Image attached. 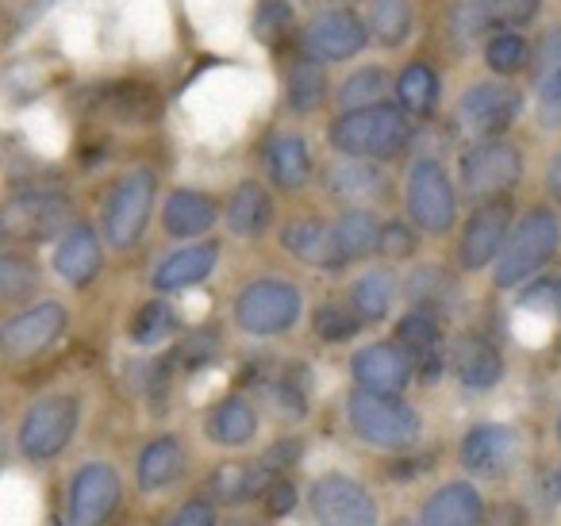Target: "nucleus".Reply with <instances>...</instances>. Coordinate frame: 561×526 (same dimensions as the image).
Returning a JSON list of instances; mask_svg holds the SVG:
<instances>
[{
	"instance_id": "nucleus-32",
	"label": "nucleus",
	"mask_w": 561,
	"mask_h": 526,
	"mask_svg": "<svg viewBox=\"0 0 561 526\" xmlns=\"http://www.w3.org/2000/svg\"><path fill=\"white\" fill-rule=\"evenodd\" d=\"M328 181H331V193L343 196V201H369V196L381 193V185H385L377 165L366 162V158H346V162H339Z\"/></svg>"
},
{
	"instance_id": "nucleus-42",
	"label": "nucleus",
	"mask_w": 561,
	"mask_h": 526,
	"mask_svg": "<svg viewBox=\"0 0 561 526\" xmlns=\"http://www.w3.org/2000/svg\"><path fill=\"white\" fill-rule=\"evenodd\" d=\"M519 308L523 311H546V316L561 319V281H553V277L530 281L519 296Z\"/></svg>"
},
{
	"instance_id": "nucleus-2",
	"label": "nucleus",
	"mask_w": 561,
	"mask_h": 526,
	"mask_svg": "<svg viewBox=\"0 0 561 526\" xmlns=\"http://www.w3.org/2000/svg\"><path fill=\"white\" fill-rule=\"evenodd\" d=\"M561 247V224L553 211L535 208L512 235H507L504 250L496 254V285L500 288H515L527 285Z\"/></svg>"
},
{
	"instance_id": "nucleus-31",
	"label": "nucleus",
	"mask_w": 561,
	"mask_h": 526,
	"mask_svg": "<svg viewBox=\"0 0 561 526\" xmlns=\"http://www.w3.org/2000/svg\"><path fill=\"white\" fill-rule=\"evenodd\" d=\"M335 242H339V250H343L346 262H354V258H366V254H374V250L381 247V224H377L369 211L354 208V211H346V216H339Z\"/></svg>"
},
{
	"instance_id": "nucleus-20",
	"label": "nucleus",
	"mask_w": 561,
	"mask_h": 526,
	"mask_svg": "<svg viewBox=\"0 0 561 526\" xmlns=\"http://www.w3.org/2000/svg\"><path fill=\"white\" fill-rule=\"evenodd\" d=\"M55 270L73 288H85L101 273V242L93 227H73L62 235V242L55 247Z\"/></svg>"
},
{
	"instance_id": "nucleus-21",
	"label": "nucleus",
	"mask_w": 561,
	"mask_h": 526,
	"mask_svg": "<svg viewBox=\"0 0 561 526\" xmlns=\"http://www.w3.org/2000/svg\"><path fill=\"white\" fill-rule=\"evenodd\" d=\"M219 262V250L211 242H201V247H185L178 254H170L162 265L154 270V288L162 293H181V288L201 285L204 277H211Z\"/></svg>"
},
{
	"instance_id": "nucleus-28",
	"label": "nucleus",
	"mask_w": 561,
	"mask_h": 526,
	"mask_svg": "<svg viewBox=\"0 0 561 526\" xmlns=\"http://www.w3.org/2000/svg\"><path fill=\"white\" fill-rule=\"evenodd\" d=\"M458 377L469 388H492L504 377V357L481 339H466L458 346Z\"/></svg>"
},
{
	"instance_id": "nucleus-52",
	"label": "nucleus",
	"mask_w": 561,
	"mask_h": 526,
	"mask_svg": "<svg viewBox=\"0 0 561 526\" xmlns=\"http://www.w3.org/2000/svg\"><path fill=\"white\" fill-rule=\"evenodd\" d=\"M546 185H550V193L561 201V155H553L550 170H546Z\"/></svg>"
},
{
	"instance_id": "nucleus-26",
	"label": "nucleus",
	"mask_w": 561,
	"mask_h": 526,
	"mask_svg": "<svg viewBox=\"0 0 561 526\" xmlns=\"http://www.w3.org/2000/svg\"><path fill=\"white\" fill-rule=\"evenodd\" d=\"M185 472V449H181L178 438H154L139 457V484L147 492H158V488H170L173 480Z\"/></svg>"
},
{
	"instance_id": "nucleus-3",
	"label": "nucleus",
	"mask_w": 561,
	"mask_h": 526,
	"mask_svg": "<svg viewBox=\"0 0 561 526\" xmlns=\"http://www.w3.org/2000/svg\"><path fill=\"white\" fill-rule=\"evenodd\" d=\"M346 415H351V426L358 431V438L369 442V446L408 449L420 438V415L404 400H397V396L358 388L351 396V403H346Z\"/></svg>"
},
{
	"instance_id": "nucleus-41",
	"label": "nucleus",
	"mask_w": 561,
	"mask_h": 526,
	"mask_svg": "<svg viewBox=\"0 0 561 526\" xmlns=\"http://www.w3.org/2000/svg\"><path fill=\"white\" fill-rule=\"evenodd\" d=\"M362 327L358 311L351 308H339V304H323L320 311H316V334H320L323 342H346L354 339Z\"/></svg>"
},
{
	"instance_id": "nucleus-39",
	"label": "nucleus",
	"mask_w": 561,
	"mask_h": 526,
	"mask_svg": "<svg viewBox=\"0 0 561 526\" xmlns=\"http://www.w3.org/2000/svg\"><path fill=\"white\" fill-rule=\"evenodd\" d=\"M484 62H489V70L500 73V78L519 73L523 62H527V43H523V35H515V32L489 35V43H484Z\"/></svg>"
},
{
	"instance_id": "nucleus-23",
	"label": "nucleus",
	"mask_w": 561,
	"mask_h": 526,
	"mask_svg": "<svg viewBox=\"0 0 561 526\" xmlns=\"http://www.w3.org/2000/svg\"><path fill=\"white\" fill-rule=\"evenodd\" d=\"M265 165H270V178L280 188H300L312 173L308 142L300 135H273L270 147H265Z\"/></svg>"
},
{
	"instance_id": "nucleus-8",
	"label": "nucleus",
	"mask_w": 561,
	"mask_h": 526,
	"mask_svg": "<svg viewBox=\"0 0 561 526\" xmlns=\"http://www.w3.org/2000/svg\"><path fill=\"white\" fill-rule=\"evenodd\" d=\"M519 150L512 142L496 139H477L473 147L461 155V185L469 196H496L519 181Z\"/></svg>"
},
{
	"instance_id": "nucleus-34",
	"label": "nucleus",
	"mask_w": 561,
	"mask_h": 526,
	"mask_svg": "<svg viewBox=\"0 0 561 526\" xmlns=\"http://www.w3.org/2000/svg\"><path fill=\"white\" fill-rule=\"evenodd\" d=\"M397 300V277L389 270H374L354 285V311L358 319H385Z\"/></svg>"
},
{
	"instance_id": "nucleus-45",
	"label": "nucleus",
	"mask_w": 561,
	"mask_h": 526,
	"mask_svg": "<svg viewBox=\"0 0 561 526\" xmlns=\"http://www.w3.org/2000/svg\"><path fill=\"white\" fill-rule=\"evenodd\" d=\"M165 526H216V511L204 500H188L185 507L173 511V518Z\"/></svg>"
},
{
	"instance_id": "nucleus-47",
	"label": "nucleus",
	"mask_w": 561,
	"mask_h": 526,
	"mask_svg": "<svg viewBox=\"0 0 561 526\" xmlns=\"http://www.w3.org/2000/svg\"><path fill=\"white\" fill-rule=\"evenodd\" d=\"M300 442L297 438H285V442H277V446H270L262 454V469L265 472H277V469H285V465H293L300 457Z\"/></svg>"
},
{
	"instance_id": "nucleus-33",
	"label": "nucleus",
	"mask_w": 561,
	"mask_h": 526,
	"mask_svg": "<svg viewBox=\"0 0 561 526\" xmlns=\"http://www.w3.org/2000/svg\"><path fill=\"white\" fill-rule=\"evenodd\" d=\"M211 492H216L224 503H247L250 495L265 492L262 461H257V465H239V461L224 465V469L211 477Z\"/></svg>"
},
{
	"instance_id": "nucleus-17",
	"label": "nucleus",
	"mask_w": 561,
	"mask_h": 526,
	"mask_svg": "<svg viewBox=\"0 0 561 526\" xmlns=\"http://www.w3.org/2000/svg\"><path fill=\"white\" fill-rule=\"evenodd\" d=\"M507 242V204H481L473 211V219L466 224V235H461L458 247V262L466 270H484L489 262H496V254Z\"/></svg>"
},
{
	"instance_id": "nucleus-43",
	"label": "nucleus",
	"mask_w": 561,
	"mask_h": 526,
	"mask_svg": "<svg viewBox=\"0 0 561 526\" xmlns=\"http://www.w3.org/2000/svg\"><path fill=\"white\" fill-rule=\"evenodd\" d=\"M553 73H561V27H550L535 47V85Z\"/></svg>"
},
{
	"instance_id": "nucleus-24",
	"label": "nucleus",
	"mask_w": 561,
	"mask_h": 526,
	"mask_svg": "<svg viewBox=\"0 0 561 526\" xmlns=\"http://www.w3.org/2000/svg\"><path fill=\"white\" fill-rule=\"evenodd\" d=\"M397 339L408 357H420V362L427 365V380H435L438 373H443L438 369V365H443L438 362V323L431 311H423V308L408 311L397 323Z\"/></svg>"
},
{
	"instance_id": "nucleus-48",
	"label": "nucleus",
	"mask_w": 561,
	"mask_h": 526,
	"mask_svg": "<svg viewBox=\"0 0 561 526\" xmlns=\"http://www.w3.org/2000/svg\"><path fill=\"white\" fill-rule=\"evenodd\" d=\"M293 503H297V488L293 484H285V480L265 484V507H270V515H285V511H293Z\"/></svg>"
},
{
	"instance_id": "nucleus-46",
	"label": "nucleus",
	"mask_w": 561,
	"mask_h": 526,
	"mask_svg": "<svg viewBox=\"0 0 561 526\" xmlns=\"http://www.w3.org/2000/svg\"><path fill=\"white\" fill-rule=\"evenodd\" d=\"M381 250H385V254H392V258H408L415 250V235L408 231L404 224L381 227Z\"/></svg>"
},
{
	"instance_id": "nucleus-19",
	"label": "nucleus",
	"mask_w": 561,
	"mask_h": 526,
	"mask_svg": "<svg viewBox=\"0 0 561 526\" xmlns=\"http://www.w3.org/2000/svg\"><path fill=\"white\" fill-rule=\"evenodd\" d=\"M280 242H285V250L305 265H323V270L346 265L343 250H339V242H335V227L320 224V219H297V224H289L280 231Z\"/></svg>"
},
{
	"instance_id": "nucleus-38",
	"label": "nucleus",
	"mask_w": 561,
	"mask_h": 526,
	"mask_svg": "<svg viewBox=\"0 0 561 526\" xmlns=\"http://www.w3.org/2000/svg\"><path fill=\"white\" fill-rule=\"evenodd\" d=\"M328 96V78L316 62H297L289 70V104L293 112H312Z\"/></svg>"
},
{
	"instance_id": "nucleus-15",
	"label": "nucleus",
	"mask_w": 561,
	"mask_h": 526,
	"mask_svg": "<svg viewBox=\"0 0 561 526\" xmlns=\"http://www.w3.org/2000/svg\"><path fill=\"white\" fill-rule=\"evenodd\" d=\"M354 380H358L366 392H381V396H397L404 392V385L412 380V357L400 346L389 342H374V346H362L351 362Z\"/></svg>"
},
{
	"instance_id": "nucleus-12",
	"label": "nucleus",
	"mask_w": 561,
	"mask_h": 526,
	"mask_svg": "<svg viewBox=\"0 0 561 526\" xmlns=\"http://www.w3.org/2000/svg\"><path fill=\"white\" fill-rule=\"evenodd\" d=\"M66 327V308L58 300H43L35 308L20 311L16 319L0 327V354L9 362H27V357L43 354L50 342L62 334Z\"/></svg>"
},
{
	"instance_id": "nucleus-7",
	"label": "nucleus",
	"mask_w": 561,
	"mask_h": 526,
	"mask_svg": "<svg viewBox=\"0 0 561 526\" xmlns=\"http://www.w3.org/2000/svg\"><path fill=\"white\" fill-rule=\"evenodd\" d=\"M408 216L420 231L443 235L454 227L458 216V196L438 162H415L412 178H408Z\"/></svg>"
},
{
	"instance_id": "nucleus-25",
	"label": "nucleus",
	"mask_w": 561,
	"mask_h": 526,
	"mask_svg": "<svg viewBox=\"0 0 561 526\" xmlns=\"http://www.w3.org/2000/svg\"><path fill=\"white\" fill-rule=\"evenodd\" d=\"M270 219H273V204H270V196H265V188L254 185V181L239 185L231 201H227V227H231L234 235H242V239L262 235L265 227H270Z\"/></svg>"
},
{
	"instance_id": "nucleus-55",
	"label": "nucleus",
	"mask_w": 561,
	"mask_h": 526,
	"mask_svg": "<svg viewBox=\"0 0 561 526\" xmlns=\"http://www.w3.org/2000/svg\"><path fill=\"white\" fill-rule=\"evenodd\" d=\"M50 526H62V523H50Z\"/></svg>"
},
{
	"instance_id": "nucleus-29",
	"label": "nucleus",
	"mask_w": 561,
	"mask_h": 526,
	"mask_svg": "<svg viewBox=\"0 0 561 526\" xmlns=\"http://www.w3.org/2000/svg\"><path fill=\"white\" fill-rule=\"evenodd\" d=\"M397 96L400 108L412 112V116H431L438 104V73L427 62L404 66V73L397 78Z\"/></svg>"
},
{
	"instance_id": "nucleus-53",
	"label": "nucleus",
	"mask_w": 561,
	"mask_h": 526,
	"mask_svg": "<svg viewBox=\"0 0 561 526\" xmlns=\"http://www.w3.org/2000/svg\"><path fill=\"white\" fill-rule=\"evenodd\" d=\"M553 492L561 495V472H558V477H553Z\"/></svg>"
},
{
	"instance_id": "nucleus-11",
	"label": "nucleus",
	"mask_w": 561,
	"mask_h": 526,
	"mask_svg": "<svg viewBox=\"0 0 561 526\" xmlns=\"http://www.w3.org/2000/svg\"><path fill=\"white\" fill-rule=\"evenodd\" d=\"M519 108H523V96L515 93L512 85H504V81H484V85H473L461 96L458 119L477 139H496V135H504L507 127L515 124Z\"/></svg>"
},
{
	"instance_id": "nucleus-4",
	"label": "nucleus",
	"mask_w": 561,
	"mask_h": 526,
	"mask_svg": "<svg viewBox=\"0 0 561 526\" xmlns=\"http://www.w3.org/2000/svg\"><path fill=\"white\" fill-rule=\"evenodd\" d=\"M78 431V400L73 396H47L32 403L20 423V454L27 461H50L70 446Z\"/></svg>"
},
{
	"instance_id": "nucleus-9",
	"label": "nucleus",
	"mask_w": 561,
	"mask_h": 526,
	"mask_svg": "<svg viewBox=\"0 0 561 526\" xmlns=\"http://www.w3.org/2000/svg\"><path fill=\"white\" fill-rule=\"evenodd\" d=\"M70 219V201L55 193H24L0 208V235L12 242L55 239Z\"/></svg>"
},
{
	"instance_id": "nucleus-1",
	"label": "nucleus",
	"mask_w": 561,
	"mask_h": 526,
	"mask_svg": "<svg viewBox=\"0 0 561 526\" xmlns=\"http://www.w3.org/2000/svg\"><path fill=\"white\" fill-rule=\"evenodd\" d=\"M412 139V124H408L404 108L392 104H369V108H354L331 124V147L346 158H366V162H381L408 147Z\"/></svg>"
},
{
	"instance_id": "nucleus-51",
	"label": "nucleus",
	"mask_w": 561,
	"mask_h": 526,
	"mask_svg": "<svg viewBox=\"0 0 561 526\" xmlns=\"http://www.w3.org/2000/svg\"><path fill=\"white\" fill-rule=\"evenodd\" d=\"M527 518H523V511L515 507V503H500L496 511H492V526H523Z\"/></svg>"
},
{
	"instance_id": "nucleus-6",
	"label": "nucleus",
	"mask_w": 561,
	"mask_h": 526,
	"mask_svg": "<svg viewBox=\"0 0 561 526\" xmlns=\"http://www.w3.org/2000/svg\"><path fill=\"white\" fill-rule=\"evenodd\" d=\"M150 208H154V173L135 170L112 188L104 208V235L116 250H131L147 231Z\"/></svg>"
},
{
	"instance_id": "nucleus-10",
	"label": "nucleus",
	"mask_w": 561,
	"mask_h": 526,
	"mask_svg": "<svg viewBox=\"0 0 561 526\" xmlns=\"http://www.w3.org/2000/svg\"><path fill=\"white\" fill-rule=\"evenodd\" d=\"M312 515L320 526H377V503L358 480L328 472L312 484Z\"/></svg>"
},
{
	"instance_id": "nucleus-27",
	"label": "nucleus",
	"mask_w": 561,
	"mask_h": 526,
	"mask_svg": "<svg viewBox=\"0 0 561 526\" xmlns=\"http://www.w3.org/2000/svg\"><path fill=\"white\" fill-rule=\"evenodd\" d=\"M257 431V415L247 400H224L208 415V438L219 446H247Z\"/></svg>"
},
{
	"instance_id": "nucleus-22",
	"label": "nucleus",
	"mask_w": 561,
	"mask_h": 526,
	"mask_svg": "<svg viewBox=\"0 0 561 526\" xmlns=\"http://www.w3.org/2000/svg\"><path fill=\"white\" fill-rule=\"evenodd\" d=\"M219 208L208 193H196V188H178V193L165 201L162 224L173 239H196L216 224Z\"/></svg>"
},
{
	"instance_id": "nucleus-14",
	"label": "nucleus",
	"mask_w": 561,
	"mask_h": 526,
	"mask_svg": "<svg viewBox=\"0 0 561 526\" xmlns=\"http://www.w3.org/2000/svg\"><path fill=\"white\" fill-rule=\"evenodd\" d=\"M119 503V477L112 465H85L70 484V526H101Z\"/></svg>"
},
{
	"instance_id": "nucleus-30",
	"label": "nucleus",
	"mask_w": 561,
	"mask_h": 526,
	"mask_svg": "<svg viewBox=\"0 0 561 526\" xmlns=\"http://www.w3.org/2000/svg\"><path fill=\"white\" fill-rule=\"evenodd\" d=\"M366 27L381 47H400L412 35V0H369Z\"/></svg>"
},
{
	"instance_id": "nucleus-54",
	"label": "nucleus",
	"mask_w": 561,
	"mask_h": 526,
	"mask_svg": "<svg viewBox=\"0 0 561 526\" xmlns=\"http://www.w3.org/2000/svg\"><path fill=\"white\" fill-rule=\"evenodd\" d=\"M558 438H561V415H558Z\"/></svg>"
},
{
	"instance_id": "nucleus-50",
	"label": "nucleus",
	"mask_w": 561,
	"mask_h": 526,
	"mask_svg": "<svg viewBox=\"0 0 561 526\" xmlns=\"http://www.w3.org/2000/svg\"><path fill=\"white\" fill-rule=\"evenodd\" d=\"M293 20V9L285 4V0H265V9H262V27H289Z\"/></svg>"
},
{
	"instance_id": "nucleus-13",
	"label": "nucleus",
	"mask_w": 561,
	"mask_h": 526,
	"mask_svg": "<svg viewBox=\"0 0 561 526\" xmlns=\"http://www.w3.org/2000/svg\"><path fill=\"white\" fill-rule=\"evenodd\" d=\"M369 43V27L354 16L351 9H331L316 16L305 32V47L320 62H346V58L362 55Z\"/></svg>"
},
{
	"instance_id": "nucleus-49",
	"label": "nucleus",
	"mask_w": 561,
	"mask_h": 526,
	"mask_svg": "<svg viewBox=\"0 0 561 526\" xmlns=\"http://www.w3.org/2000/svg\"><path fill=\"white\" fill-rule=\"evenodd\" d=\"M216 346H219L216 331H196V334H188V342H185V357L188 362H204Z\"/></svg>"
},
{
	"instance_id": "nucleus-35",
	"label": "nucleus",
	"mask_w": 561,
	"mask_h": 526,
	"mask_svg": "<svg viewBox=\"0 0 561 526\" xmlns=\"http://www.w3.org/2000/svg\"><path fill=\"white\" fill-rule=\"evenodd\" d=\"M173 331H178V311L162 300L142 304L139 316L131 319V342L135 346H158V342L173 339Z\"/></svg>"
},
{
	"instance_id": "nucleus-5",
	"label": "nucleus",
	"mask_w": 561,
	"mask_h": 526,
	"mask_svg": "<svg viewBox=\"0 0 561 526\" xmlns=\"http://www.w3.org/2000/svg\"><path fill=\"white\" fill-rule=\"evenodd\" d=\"M300 293L289 281H257L234 300V319L250 334H280L300 319Z\"/></svg>"
},
{
	"instance_id": "nucleus-16",
	"label": "nucleus",
	"mask_w": 561,
	"mask_h": 526,
	"mask_svg": "<svg viewBox=\"0 0 561 526\" xmlns=\"http://www.w3.org/2000/svg\"><path fill=\"white\" fill-rule=\"evenodd\" d=\"M519 454V438L504 423H481L461 438V465L477 477H500L512 469Z\"/></svg>"
},
{
	"instance_id": "nucleus-18",
	"label": "nucleus",
	"mask_w": 561,
	"mask_h": 526,
	"mask_svg": "<svg viewBox=\"0 0 561 526\" xmlns=\"http://www.w3.org/2000/svg\"><path fill=\"white\" fill-rule=\"evenodd\" d=\"M484 503L481 492L466 480H454V484L438 488L427 503H423L415 526H481Z\"/></svg>"
},
{
	"instance_id": "nucleus-36",
	"label": "nucleus",
	"mask_w": 561,
	"mask_h": 526,
	"mask_svg": "<svg viewBox=\"0 0 561 526\" xmlns=\"http://www.w3.org/2000/svg\"><path fill=\"white\" fill-rule=\"evenodd\" d=\"M39 285V265L24 254H0V300H27Z\"/></svg>"
},
{
	"instance_id": "nucleus-37",
	"label": "nucleus",
	"mask_w": 561,
	"mask_h": 526,
	"mask_svg": "<svg viewBox=\"0 0 561 526\" xmlns=\"http://www.w3.org/2000/svg\"><path fill=\"white\" fill-rule=\"evenodd\" d=\"M450 27L461 43L492 35L496 32V9H492V0H458L450 12Z\"/></svg>"
},
{
	"instance_id": "nucleus-40",
	"label": "nucleus",
	"mask_w": 561,
	"mask_h": 526,
	"mask_svg": "<svg viewBox=\"0 0 561 526\" xmlns=\"http://www.w3.org/2000/svg\"><path fill=\"white\" fill-rule=\"evenodd\" d=\"M385 89H389L385 70H358L354 78L343 81V89H339V104H343L346 112L369 108V104H381Z\"/></svg>"
},
{
	"instance_id": "nucleus-44",
	"label": "nucleus",
	"mask_w": 561,
	"mask_h": 526,
	"mask_svg": "<svg viewBox=\"0 0 561 526\" xmlns=\"http://www.w3.org/2000/svg\"><path fill=\"white\" fill-rule=\"evenodd\" d=\"M496 9V32H515L538 16V0H492Z\"/></svg>"
}]
</instances>
